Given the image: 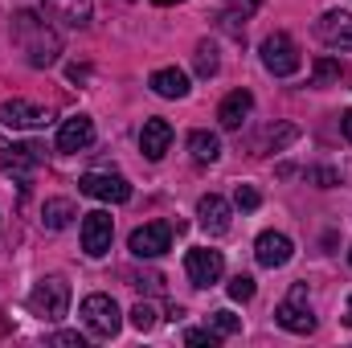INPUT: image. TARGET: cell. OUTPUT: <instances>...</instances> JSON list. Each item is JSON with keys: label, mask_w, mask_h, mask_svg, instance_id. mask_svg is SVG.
<instances>
[{"label": "cell", "mask_w": 352, "mask_h": 348, "mask_svg": "<svg viewBox=\"0 0 352 348\" xmlns=\"http://www.w3.org/2000/svg\"><path fill=\"white\" fill-rule=\"evenodd\" d=\"M12 45L25 54V62H29L33 70H50V66L62 58V37H58V29H54L50 21H41L37 12H29V8H21V12L12 17Z\"/></svg>", "instance_id": "obj_1"}, {"label": "cell", "mask_w": 352, "mask_h": 348, "mask_svg": "<svg viewBox=\"0 0 352 348\" xmlns=\"http://www.w3.org/2000/svg\"><path fill=\"white\" fill-rule=\"evenodd\" d=\"M29 312H33L37 320L58 324V320L70 312V283H66V279H58V274L41 279V283L29 291Z\"/></svg>", "instance_id": "obj_2"}, {"label": "cell", "mask_w": 352, "mask_h": 348, "mask_svg": "<svg viewBox=\"0 0 352 348\" xmlns=\"http://www.w3.org/2000/svg\"><path fill=\"white\" fill-rule=\"evenodd\" d=\"M78 316H82L87 332L98 336V340H111V336H119V328H123V312H119V303H115L111 295H87L82 307H78Z\"/></svg>", "instance_id": "obj_3"}, {"label": "cell", "mask_w": 352, "mask_h": 348, "mask_svg": "<svg viewBox=\"0 0 352 348\" xmlns=\"http://www.w3.org/2000/svg\"><path fill=\"white\" fill-rule=\"evenodd\" d=\"M263 66L274 74V78H291L299 66H303V58H299V45L287 37V33H270L263 41Z\"/></svg>", "instance_id": "obj_4"}, {"label": "cell", "mask_w": 352, "mask_h": 348, "mask_svg": "<svg viewBox=\"0 0 352 348\" xmlns=\"http://www.w3.org/2000/svg\"><path fill=\"white\" fill-rule=\"evenodd\" d=\"M184 274H188L192 287H213V283H221V274H226L221 250H209V246L188 250V254H184Z\"/></svg>", "instance_id": "obj_5"}, {"label": "cell", "mask_w": 352, "mask_h": 348, "mask_svg": "<svg viewBox=\"0 0 352 348\" xmlns=\"http://www.w3.org/2000/svg\"><path fill=\"white\" fill-rule=\"evenodd\" d=\"M111 238H115V217L107 209L82 213V250H87L90 259H102L111 250Z\"/></svg>", "instance_id": "obj_6"}, {"label": "cell", "mask_w": 352, "mask_h": 348, "mask_svg": "<svg viewBox=\"0 0 352 348\" xmlns=\"http://www.w3.org/2000/svg\"><path fill=\"white\" fill-rule=\"evenodd\" d=\"M127 246H131L135 259H160V254L173 246V226H168V221H148V226L131 230Z\"/></svg>", "instance_id": "obj_7"}, {"label": "cell", "mask_w": 352, "mask_h": 348, "mask_svg": "<svg viewBox=\"0 0 352 348\" xmlns=\"http://www.w3.org/2000/svg\"><path fill=\"white\" fill-rule=\"evenodd\" d=\"M78 193H87L94 201H111V205H123L131 201V184L119 173H87L78 180Z\"/></svg>", "instance_id": "obj_8"}, {"label": "cell", "mask_w": 352, "mask_h": 348, "mask_svg": "<svg viewBox=\"0 0 352 348\" xmlns=\"http://www.w3.org/2000/svg\"><path fill=\"white\" fill-rule=\"evenodd\" d=\"M54 115L45 111V107H33V102H25V98H8V102H0V123L4 127H12V131H29V127H45Z\"/></svg>", "instance_id": "obj_9"}, {"label": "cell", "mask_w": 352, "mask_h": 348, "mask_svg": "<svg viewBox=\"0 0 352 348\" xmlns=\"http://www.w3.org/2000/svg\"><path fill=\"white\" fill-rule=\"evenodd\" d=\"M254 259L266 270H278V266H287V262L295 259V242L287 234H278V230H266V234H258V242H254Z\"/></svg>", "instance_id": "obj_10"}, {"label": "cell", "mask_w": 352, "mask_h": 348, "mask_svg": "<svg viewBox=\"0 0 352 348\" xmlns=\"http://www.w3.org/2000/svg\"><path fill=\"white\" fill-rule=\"evenodd\" d=\"M197 221H201V230L205 234H213V238H221V234H230V201L226 197H217V193H209V197H201L197 201Z\"/></svg>", "instance_id": "obj_11"}, {"label": "cell", "mask_w": 352, "mask_h": 348, "mask_svg": "<svg viewBox=\"0 0 352 348\" xmlns=\"http://www.w3.org/2000/svg\"><path fill=\"white\" fill-rule=\"evenodd\" d=\"M316 33H320V41L332 45V50H352V17L340 12V8L324 12L320 25H316Z\"/></svg>", "instance_id": "obj_12"}, {"label": "cell", "mask_w": 352, "mask_h": 348, "mask_svg": "<svg viewBox=\"0 0 352 348\" xmlns=\"http://www.w3.org/2000/svg\"><path fill=\"white\" fill-rule=\"evenodd\" d=\"M90 144H94V123H90L87 115H74V119L62 123V131H58V152L74 156V152H87Z\"/></svg>", "instance_id": "obj_13"}, {"label": "cell", "mask_w": 352, "mask_h": 348, "mask_svg": "<svg viewBox=\"0 0 352 348\" xmlns=\"http://www.w3.org/2000/svg\"><path fill=\"white\" fill-rule=\"evenodd\" d=\"M303 303H307V299H287V303H278V307H274L278 328H287V332H295V336L316 332V316H311V307H303Z\"/></svg>", "instance_id": "obj_14"}, {"label": "cell", "mask_w": 352, "mask_h": 348, "mask_svg": "<svg viewBox=\"0 0 352 348\" xmlns=\"http://www.w3.org/2000/svg\"><path fill=\"white\" fill-rule=\"evenodd\" d=\"M250 111H254V94H250V90H234V94L221 98V107H217V123H221L226 131H238V127L246 123Z\"/></svg>", "instance_id": "obj_15"}, {"label": "cell", "mask_w": 352, "mask_h": 348, "mask_svg": "<svg viewBox=\"0 0 352 348\" xmlns=\"http://www.w3.org/2000/svg\"><path fill=\"white\" fill-rule=\"evenodd\" d=\"M140 148L148 160H164V152L173 148V123L168 119H148L140 131Z\"/></svg>", "instance_id": "obj_16"}, {"label": "cell", "mask_w": 352, "mask_h": 348, "mask_svg": "<svg viewBox=\"0 0 352 348\" xmlns=\"http://www.w3.org/2000/svg\"><path fill=\"white\" fill-rule=\"evenodd\" d=\"M41 144H12L8 152H4V173L16 176V180H29L33 176V168L41 164Z\"/></svg>", "instance_id": "obj_17"}, {"label": "cell", "mask_w": 352, "mask_h": 348, "mask_svg": "<svg viewBox=\"0 0 352 348\" xmlns=\"http://www.w3.org/2000/svg\"><path fill=\"white\" fill-rule=\"evenodd\" d=\"M41 4L54 21H62L70 29H82L90 21V12H94V0H41Z\"/></svg>", "instance_id": "obj_18"}, {"label": "cell", "mask_w": 352, "mask_h": 348, "mask_svg": "<svg viewBox=\"0 0 352 348\" xmlns=\"http://www.w3.org/2000/svg\"><path fill=\"white\" fill-rule=\"evenodd\" d=\"M148 87L156 90L160 98H184V94H188V74L176 70V66H164V70H156V74L148 78Z\"/></svg>", "instance_id": "obj_19"}, {"label": "cell", "mask_w": 352, "mask_h": 348, "mask_svg": "<svg viewBox=\"0 0 352 348\" xmlns=\"http://www.w3.org/2000/svg\"><path fill=\"white\" fill-rule=\"evenodd\" d=\"M74 217H78V209H74L66 197H54V201L41 205V226H45V230H66Z\"/></svg>", "instance_id": "obj_20"}, {"label": "cell", "mask_w": 352, "mask_h": 348, "mask_svg": "<svg viewBox=\"0 0 352 348\" xmlns=\"http://www.w3.org/2000/svg\"><path fill=\"white\" fill-rule=\"evenodd\" d=\"M188 152H192L197 164H213V160H221V140L213 131H192L188 135Z\"/></svg>", "instance_id": "obj_21"}, {"label": "cell", "mask_w": 352, "mask_h": 348, "mask_svg": "<svg viewBox=\"0 0 352 348\" xmlns=\"http://www.w3.org/2000/svg\"><path fill=\"white\" fill-rule=\"evenodd\" d=\"M340 74H344V66H340L336 58H316V66H311V87L340 83Z\"/></svg>", "instance_id": "obj_22"}, {"label": "cell", "mask_w": 352, "mask_h": 348, "mask_svg": "<svg viewBox=\"0 0 352 348\" xmlns=\"http://www.w3.org/2000/svg\"><path fill=\"white\" fill-rule=\"evenodd\" d=\"M192 62H197V74H201V78H213L217 66H221V62H217V45H213V41H201Z\"/></svg>", "instance_id": "obj_23"}, {"label": "cell", "mask_w": 352, "mask_h": 348, "mask_svg": "<svg viewBox=\"0 0 352 348\" xmlns=\"http://www.w3.org/2000/svg\"><path fill=\"white\" fill-rule=\"evenodd\" d=\"M295 140H299V127H295V123H283V127H274V131L266 135V148H270V152H283V148L295 144Z\"/></svg>", "instance_id": "obj_24"}, {"label": "cell", "mask_w": 352, "mask_h": 348, "mask_svg": "<svg viewBox=\"0 0 352 348\" xmlns=\"http://www.w3.org/2000/svg\"><path fill=\"white\" fill-rule=\"evenodd\" d=\"M127 316H131V328H140V332H152L156 328V307L152 303H135Z\"/></svg>", "instance_id": "obj_25"}, {"label": "cell", "mask_w": 352, "mask_h": 348, "mask_svg": "<svg viewBox=\"0 0 352 348\" xmlns=\"http://www.w3.org/2000/svg\"><path fill=\"white\" fill-rule=\"evenodd\" d=\"M230 295H234L238 303L254 299V279H250V274H234V279H230Z\"/></svg>", "instance_id": "obj_26"}, {"label": "cell", "mask_w": 352, "mask_h": 348, "mask_svg": "<svg viewBox=\"0 0 352 348\" xmlns=\"http://www.w3.org/2000/svg\"><path fill=\"white\" fill-rule=\"evenodd\" d=\"M238 328H242V320H238L234 312H213V332H217V336H234Z\"/></svg>", "instance_id": "obj_27"}, {"label": "cell", "mask_w": 352, "mask_h": 348, "mask_svg": "<svg viewBox=\"0 0 352 348\" xmlns=\"http://www.w3.org/2000/svg\"><path fill=\"white\" fill-rule=\"evenodd\" d=\"M234 205L250 213V209H258V205H263V197H258V188H250V184H238V193H234Z\"/></svg>", "instance_id": "obj_28"}, {"label": "cell", "mask_w": 352, "mask_h": 348, "mask_svg": "<svg viewBox=\"0 0 352 348\" xmlns=\"http://www.w3.org/2000/svg\"><path fill=\"white\" fill-rule=\"evenodd\" d=\"M217 332L213 328H192V332H184V345H209V348H217Z\"/></svg>", "instance_id": "obj_29"}, {"label": "cell", "mask_w": 352, "mask_h": 348, "mask_svg": "<svg viewBox=\"0 0 352 348\" xmlns=\"http://www.w3.org/2000/svg\"><path fill=\"white\" fill-rule=\"evenodd\" d=\"M54 345H66V348H82L87 340L78 332H54Z\"/></svg>", "instance_id": "obj_30"}, {"label": "cell", "mask_w": 352, "mask_h": 348, "mask_svg": "<svg viewBox=\"0 0 352 348\" xmlns=\"http://www.w3.org/2000/svg\"><path fill=\"white\" fill-rule=\"evenodd\" d=\"M311 180H320V188H332V184H336L340 176L332 173V168H316V173H311Z\"/></svg>", "instance_id": "obj_31"}, {"label": "cell", "mask_w": 352, "mask_h": 348, "mask_svg": "<svg viewBox=\"0 0 352 348\" xmlns=\"http://www.w3.org/2000/svg\"><path fill=\"white\" fill-rule=\"evenodd\" d=\"M230 8H238V12H254V8H263V0H230Z\"/></svg>", "instance_id": "obj_32"}, {"label": "cell", "mask_w": 352, "mask_h": 348, "mask_svg": "<svg viewBox=\"0 0 352 348\" xmlns=\"http://www.w3.org/2000/svg\"><path fill=\"white\" fill-rule=\"evenodd\" d=\"M340 131H344V140H352V111H344V119H340Z\"/></svg>", "instance_id": "obj_33"}, {"label": "cell", "mask_w": 352, "mask_h": 348, "mask_svg": "<svg viewBox=\"0 0 352 348\" xmlns=\"http://www.w3.org/2000/svg\"><path fill=\"white\" fill-rule=\"evenodd\" d=\"M87 74H90L87 66H70V78H74V83H82V78H87Z\"/></svg>", "instance_id": "obj_34"}, {"label": "cell", "mask_w": 352, "mask_h": 348, "mask_svg": "<svg viewBox=\"0 0 352 348\" xmlns=\"http://www.w3.org/2000/svg\"><path fill=\"white\" fill-rule=\"evenodd\" d=\"M152 4H160V8H168V4H180V0H152Z\"/></svg>", "instance_id": "obj_35"}, {"label": "cell", "mask_w": 352, "mask_h": 348, "mask_svg": "<svg viewBox=\"0 0 352 348\" xmlns=\"http://www.w3.org/2000/svg\"><path fill=\"white\" fill-rule=\"evenodd\" d=\"M349 324H352V299H349Z\"/></svg>", "instance_id": "obj_36"}, {"label": "cell", "mask_w": 352, "mask_h": 348, "mask_svg": "<svg viewBox=\"0 0 352 348\" xmlns=\"http://www.w3.org/2000/svg\"><path fill=\"white\" fill-rule=\"evenodd\" d=\"M349 259H352V250H349Z\"/></svg>", "instance_id": "obj_37"}]
</instances>
